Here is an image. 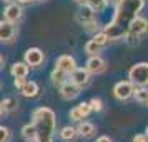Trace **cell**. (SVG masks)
<instances>
[{"label":"cell","mask_w":148,"mask_h":142,"mask_svg":"<svg viewBox=\"0 0 148 142\" xmlns=\"http://www.w3.org/2000/svg\"><path fill=\"white\" fill-rule=\"evenodd\" d=\"M143 7H145V0H118L113 20L103 30L107 34L108 40H120L123 37H127L130 24L138 17Z\"/></svg>","instance_id":"1"},{"label":"cell","mask_w":148,"mask_h":142,"mask_svg":"<svg viewBox=\"0 0 148 142\" xmlns=\"http://www.w3.org/2000/svg\"><path fill=\"white\" fill-rule=\"evenodd\" d=\"M34 125L37 129V141L38 142H53V132L57 129V119L52 109L48 107H40L37 109L32 115Z\"/></svg>","instance_id":"2"},{"label":"cell","mask_w":148,"mask_h":142,"mask_svg":"<svg viewBox=\"0 0 148 142\" xmlns=\"http://www.w3.org/2000/svg\"><path fill=\"white\" fill-rule=\"evenodd\" d=\"M128 79L135 87H147L148 85V62L135 64L128 70Z\"/></svg>","instance_id":"3"},{"label":"cell","mask_w":148,"mask_h":142,"mask_svg":"<svg viewBox=\"0 0 148 142\" xmlns=\"http://www.w3.org/2000/svg\"><path fill=\"white\" fill-rule=\"evenodd\" d=\"M133 90H135V85L132 84L130 80H125V82H118L116 85L113 87V94L118 100H127L133 95Z\"/></svg>","instance_id":"4"},{"label":"cell","mask_w":148,"mask_h":142,"mask_svg":"<svg viewBox=\"0 0 148 142\" xmlns=\"http://www.w3.org/2000/svg\"><path fill=\"white\" fill-rule=\"evenodd\" d=\"M147 32H148V20L143 19V17H136V19L130 24L127 35H130V37H140V35L147 34Z\"/></svg>","instance_id":"5"},{"label":"cell","mask_w":148,"mask_h":142,"mask_svg":"<svg viewBox=\"0 0 148 142\" xmlns=\"http://www.w3.org/2000/svg\"><path fill=\"white\" fill-rule=\"evenodd\" d=\"M85 70H87L88 74H95V75L101 74V72L107 70V64H105V60H103L101 57H98V55H92V57L88 59V62H87Z\"/></svg>","instance_id":"6"},{"label":"cell","mask_w":148,"mask_h":142,"mask_svg":"<svg viewBox=\"0 0 148 142\" xmlns=\"http://www.w3.org/2000/svg\"><path fill=\"white\" fill-rule=\"evenodd\" d=\"M42 62H43V52H42L40 48L32 47L25 52V64L27 65H30V67H38Z\"/></svg>","instance_id":"7"},{"label":"cell","mask_w":148,"mask_h":142,"mask_svg":"<svg viewBox=\"0 0 148 142\" xmlns=\"http://www.w3.org/2000/svg\"><path fill=\"white\" fill-rule=\"evenodd\" d=\"M92 112V107H90V104L88 102H82V104H78L77 107H73L72 110H70V119L75 122H80L83 117H87L88 114Z\"/></svg>","instance_id":"8"},{"label":"cell","mask_w":148,"mask_h":142,"mask_svg":"<svg viewBox=\"0 0 148 142\" xmlns=\"http://www.w3.org/2000/svg\"><path fill=\"white\" fill-rule=\"evenodd\" d=\"M15 37V25L14 22L2 20L0 22V40L2 42H10Z\"/></svg>","instance_id":"9"},{"label":"cell","mask_w":148,"mask_h":142,"mask_svg":"<svg viewBox=\"0 0 148 142\" xmlns=\"http://www.w3.org/2000/svg\"><path fill=\"white\" fill-rule=\"evenodd\" d=\"M60 94L65 100H72L80 94V87L75 85L73 82H63V84H60Z\"/></svg>","instance_id":"10"},{"label":"cell","mask_w":148,"mask_h":142,"mask_svg":"<svg viewBox=\"0 0 148 142\" xmlns=\"http://www.w3.org/2000/svg\"><path fill=\"white\" fill-rule=\"evenodd\" d=\"M70 75H72V80L70 82H73L75 85H78V87H85L90 82V74L85 69H75V70L70 72Z\"/></svg>","instance_id":"11"},{"label":"cell","mask_w":148,"mask_h":142,"mask_svg":"<svg viewBox=\"0 0 148 142\" xmlns=\"http://www.w3.org/2000/svg\"><path fill=\"white\" fill-rule=\"evenodd\" d=\"M75 59L72 57V55H60L58 59H57V69H60V70H63L65 74H70L72 70H75Z\"/></svg>","instance_id":"12"},{"label":"cell","mask_w":148,"mask_h":142,"mask_svg":"<svg viewBox=\"0 0 148 142\" xmlns=\"http://www.w3.org/2000/svg\"><path fill=\"white\" fill-rule=\"evenodd\" d=\"M3 17H5V20L8 22H18L22 19V8L18 3H10L5 10H3Z\"/></svg>","instance_id":"13"},{"label":"cell","mask_w":148,"mask_h":142,"mask_svg":"<svg viewBox=\"0 0 148 142\" xmlns=\"http://www.w3.org/2000/svg\"><path fill=\"white\" fill-rule=\"evenodd\" d=\"M77 20L80 24H87V22L95 20V12L88 7L87 3L85 5H80V10L77 12Z\"/></svg>","instance_id":"14"},{"label":"cell","mask_w":148,"mask_h":142,"mask_svg":"<svg viewBox=\"0 0 148 142\" xmlns=\"http://www.w3.org/2000/svg\"><path fill=\"white\" fill-rule=\"evenodd\" d=\"M18 90H20V94L23 97H35V95H38V84L34 80H28V82L25 80V84Z\"/></svg>","instance_id":"15"},{"label":"cell","mask_w":148,"mask_h":142,"mask_svg":"<svg viewBox=\"0 0 148 142\" xmlns=\"http://www.w3.org/2000/svg\"><path fill=\"white\" fill-rule=\"evenodd\" d=\"M97 130H95V125L92 122H80L78 127H77V134H80L82 137H92Z\"/></svg>","instance_id":"16"},{"label":"cell","mask_w":148,"mask_h":142,"mask_svg":"<svg viewBox=\"0 0 148 142\" xmlns=\"http://www.w3.org/2000/svg\"><path fill=\"white\" fill-rule=\"evenodd\" d=\"M27 74H28V65L25 62H15L14 65H12V75H14L15 79H17V77L25 79Z\"/></svg>","instance_id":"17"},{"label":"cell","mask_w":148,"mask_h":142,"mask_svg":"<svg viewBox=\"0 0 148 142\" xmlns=\"http://www.w3.org/2000/svg\"><path fill=\"white\" fill-rule=\"evenodd\" d=\"M60 137L63 139V141H73L75 137H77V129H75V127H70V125L63 127V129L60 130Z\"/></svg>","instance_id":"18"},{"label":"cell","mask_w":148,"mask_h":142,"mask_svg":"<svg viewBox=\"0 0 148 142\" xmlns=\"http://www.w3.org/2000/svg\"><path fill=\"white\" fill-rule=\"evenodd\" d=\"M22 135H23V139H27V141H30V139H37V129H35L34 122L22 129Z\"/></svg>","instance_id":"19"},{"label":"cell","mask_w":148,"mask_h":142,"mask_svg":"<svg viewBox=\"0 0 148 142\" xmlns=\"http://www.w3.org/2000/svg\"><path fill=\"white\" fill-rule=\"evenodd\" d=\"M133 97L136 102H141V104H148V90L145 87H140L133 90Z\"/></svg>","instance_id":"20"},{"label":"cell","mask_w":148,"mask_h":142,"mask_svg":"<svg viewBox=\"0 0 148 142\" xmlns=\"http://www.w3.org/2000/svg\"><path fill=\"white\" fill-rule=\"evenodd\" d=\"M100 48L101 47L93 40V39H92V40H88L87 44H85V52H87L88 55H97L98 52H100Z\"/></svg>","instance_id":"21"},{"label":"cell","mask_w":148,"mask_h":142,"mask_svg":"<svg viewBox=\"0 0 148 142\" xmlns=\"http://www.w3.org/2000/svg\"><path fill=\"white\" fill-rule=\"evenodd\" d=\"M65 79H67V74L63 72V70H60V69H55L53 72H52V82L53 84H63L65 82Z\"/></svg>","instance_id":"22"},{"label":"cell","mask_w":148,"mask_h":142,"mask_svg":"<svg viewBox=\"0 0 148 142\" xmlns=\"http://www.w3.org/2000/svg\"><path fill=\"white\" fill-rule=\"evenodd\" d=\"M87 5L92 8L93 12H101V10L105 8V5H107V2H105V0H88Z\"/></svg>","instance_id":"23"},{"label":"cell","mask_w":148,"mask_h":142,"mask_svg":"<svg viewBox=\"0 0 148 142\" xmlns=\"http://www.w3.org/2000/svg\"><path fill=\"white\" fill-rule=\"evenodd\" d=\"M93 40L100 45V47H103V45H107L108 42V37H107V34L105 32H100V34H95V37H93Z\"/></svg>","instance_id":"24"},{"label":"cell","mask_w":148,"mask_h":142,"mask_svg":"<svg viewBox=\"0 0 148 142\" xmlns=\"http://www.w3.org/2000/svg\"><path fill=\"white\" fill-rule=\"evenodd\" d=\"M3 109L5 110H14L15 107H17V100H15L14 97H7V99H3Z\"/></svg>","instance_id":"25"},{"label":"cell","mask_w":148,"mask_h":142,"mask_svg":"<svg viewBox=\"0 0 148 142\" xmlns=\"http://www.w3.org/2000/svg\"><path fill=\"white\" fill-rule=\"evenodd\" d=\"M10 139V130L3 125H0V142H8Z\"/></svg>","instance_id":"26"},{"label":"cell","mask_w":148,"mask_h":142,"mask_svg":"<svg viewBox=\"0 0 148 142\" xmlns=\"http://www.w3.org/2000/svg\"><path fill=\"white\" fill-rule=\"evenodd\" d=\"M88 104H90L92 110H97V112H100L101 109H103V105H101V100H100V99H92V100L88 102Z\"/></svg>","instance_id":"27"},{"label":"cell","mask_w":148,"mask_h":142,"mask_svg":"<svg viewBox=\"0 0 148 142\" xmlns=\"http://www.w3.org/2000/svg\"><path fill=\"white\" fill-rule=\"evenodd\" d=\"M133 142H148V137L147 135H135L133 137Z\"/></svg>","instance_id":"28"},{"label":"cell","mask_w":148,"mask_h":142,"mask_svg":"<svg viewBox=\"0 0 148 142\" xmlns=\"http://www.w3.org/2000/svg\"><path fill=\"white\" fill-rule=\"evenodd\" d=\"M23 84H25V79H20V77H17V79H15V87H17V89H20Z\"/></svg>","instance_id":"29"},{"label":"cell","mask_w":148,"mask_h":142,"mask_svg":"<svg viewBox=\"0 0 148 142\" xmlns=\"http://www.w3.org/2000/svg\"><path fill=\"white\" fill-rule=\"evenodd\" d=\"M97 142H112V139H110V137H107V135H101V137H98V139H97Z\"/></svg>","instance_id":"30"},{"label":"cell","mask_w":148,"mask_h":142,"mask_svg":"<svg viewBox=\"0 0 148 142\" xmlns=\"http://www.w3.org/2000/svg\"><path fill=\"white\" fill-rule=\"evenodd\" d=\"M75 2H77L78 5H85V3H87L88 0H75Z\"/></svg>","instance_id":"31"},{"label":"cell","mask_w":148,"mask_h":142,"mask_svg":"<svg viewBox=\"0 0 148 142\" xmlns=\"http://www.w3.org/2000/svg\"><path fill=\"white\" fill-rule=\"evenodd\" d=\"M105 2H107V3H112V5H116V3H118V0H105Z\"/></svg>","instance_id":"32"},{"label":"cell","mask_w":148,"mask_h":142,"mask_svg":"<svg viewBox=\"0 0 148 142\" xmlns=\"http://www.w3.org/2000/svg\"><path fill=\"white\" fill-rule=\"evenodd\" d=\"M3 112H5V109H3V104L0 102V115H3Z\"/></svg>","instance_id":"33"},{"label":"cell","mask_w":148,"mask_h":142,"mask_svg":"<svg viewBox=\"0 0 148 142\" xmlns=\"http://www.w3.org/2000/svg\"><path fill=\"white\" fill-rule=\"evenodd\" d=\"M17 2H18V3H28L30 0H17Z\"/></svg>","instance_id":"34"},{"label":"cell","mask_w":148,"mask_h":142,"mask_svg":"<svg viewBox=\"0 0 148 142\" xmlns=\"http://www.w3.org/2000/svg\"><path fill=\"white\" fill-rule=\"evenodd\" d=\"M3 2H8V3H14L15 0H3Z\"/></svg>","instance_id":"35"},{"label":"cell","mask_w":148,"mask_h":142,"mask_svg":"<svg viewBox=\"0 0 148 142\" xmlns=\"http://www.w3.org/2000/svg\"><path fill=\"white\" fill-rule=\"evenodd\" d=\"M27 142H38L37 139H30V141H27Z\"/></svg>","instance_id":"36"},{"label":"cell","mask_w":148,"mask_h":142,"mask_svg":"<svg viewBox=\"0 0 148 142\" xmlns=\"http://www.w3.org/2000/svg\"><path fill=\"white\" fill-rule=\"evenodd\" d=\"M0 65H2V55H0Z\"/></svg>","instance_id":"37"},{"label":"cell","mask_w":148,"mask_h":142,"mask_svg":"<svg viewBox=\"0 0 148 142\" xmlns=\"http://www.w3.org/2000/svg\"><path fill=\"white\" fill-rule=\"evenodd\" d=\"M145 135H147V137H148V129H147V134H145Z\"/></svg>","instance_id":"38"}]
</instances>
